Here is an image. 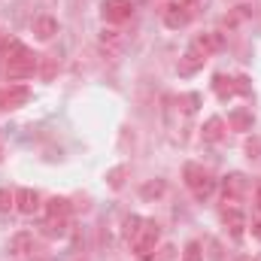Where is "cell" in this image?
Returning <instances> with one entry per match:
<instances>
[{
  "label": "cell",
  "mask_w": 261,
  "mask_h": 261,
  "mask_svg": "<svg viewBox=\"0 0 261 261\" xmlns=\"http://www.w3.org/2000/svg\"><path fill=\"white\" fill-rule=\"evenodd\" d=\"M143 261H155V255H152V258H143Z\"/></svg>",
  "instance_id": "f546056e"
},
{
  "label": "cell",
  "mask_w": 261,
  "mask_h": 261,
  "mask_svg": "<svg viewBox=\"0 0 261 261\" xmlns=\"http://www.w3.org/2000/svg\"><path fill=\"white\" fill-rule=\"evenodd\" d=\"M182 261H203V246L192 240L189 246H186V252H182Z\"/></svg>",
  "instance_id": "7402d4cb"
},
{
  "label": "cell",
  "mask_w": 261,
  "mask_h": 261,
  "mask_svg": "<svg viewBox=\"0 0 261 261\" xmlns=\"http://www.w3.org/2000/svg\"><path fill=\"white\" fill-rule=\"evenodd\" d=\"M164 192H167L164 179H152V182H146V186L140 189V197H143V200H155V197H161Z\"/></svg>",
  "instance_id": "d6986e66"
},
{
  "label": "cell",
  "mask_w": 261,
  "mask_h": 261,
  "mask_svg": "<svg viewBox=\"0 0 261 261\" xmlns=\"http://www.w3.org/2000/svg\"><path fill=\"white\" fill-rule=\"evenodd\" d=\"M197 100H200L197 94H186V97H182V103H186V113H195V110H197Z\"/></svg>",
  "instance_id": "484cf974"
},
{
  "label": "cell",
  "mask_w": 261,
  "mask_h": 261,
  "mask_svg": "<svg viewBox=\"0 0 261 261\" xmlns=\"http://www.w3.org/2000/svg\"><path fill=\"white\" fill-rule=\"evenodd\" d=\"M222 222L231 228V234L240 240L243 237V228H246V216H243V210L237 206V203H225L222 206Z\"/></svg>",
  "instance_id": "ba28073f"
},
{
  "label": "cell",
  "mask_w": 261,
  "mask_h": 261,
  "mask_svg": "<svg viewBox=\"0 0 261 261\" xmlns=\"http://www.w3.org/2000/svg\"><path fill=\"white\" fill-rule=\"evenodd\" d=\"M222 137H225V119L222 116H210L203 122V128H200V140L203 143H219Z\"/></svg>",
  "instance_id": "8fae6325"
},
{
  "label": "cell",
  "mask_w": 261,
  "mask_h": 261,
  "mask_svg": "<svg viewBox=\"0 0 261 261\" xmlns=\"http://www.w3.org/2000/svg\"><path fill=\"white\" fill-rule=\"evenodd\" d=\"M213 91L222 97V100H228V97H234L237 91H234V76H225V73H216L213 76Z\"/></svg>",
  "instance_id": "e0dca14e"
},
{
  "label": "cell",
  "mask_w": 261,
  "mask_h": 261,
  "mask_svg": "<svg viewBox=\"0 0 261 261\" xmlns=\"http://www.w3.org/2000/svg\"><path fill=\"white\" fill-rule=\"evenodd\" d=\"M192 21V6H186V3H170V6H164V24L170 28V31H179V28H186Z\"/></svg>",
  "instance_id": "8992f818"
},
{
  "label": "cell",
  "mask_w": 261,
  "mask_h": 261,
  "mask_svg": "<svg viewBox=\"0 0 261 261\" xmlns=\"http://www.w3.org/2000/svg\"><path fill=\"white\" fill-rule=\"evenodd\" d=\"M182 3H186V6H195V3H200V0H182Z\"/></svg>",
  "instance_id": "f1b7e54d"
},
{
  "label": "cell",
  "mask_w": 261,
  "mask_h": 261,
  "mask_svg": "<svg viewBox=\"0 0 261 261\" xmlns=\"http://www.w3.org/2000/svg\"><path fill=\"white\" fill-rule=\"evenodd\" d=\"M243 195H246V176L243 173H231V176L222 179V197H225V203H237Z\"/></svg>",
  "instance_id": "52a82bcc"
},
{
  "label": "cell",
  "mask_w": 261,
  "mask_h": 261,
  "mask_svg": "<svg viewBox=\"0 0 261 261\" xmlns=\"http://www.w3.org/2000/svg\"><path fill=\"white\" fill-rule=\"evenodd\" d=\"M143 222H146L143 216H128V219H125V240H128V243H134V240H137V234H140Z\"/></svg>",
  "instance_id": "ffe728a7"
},
{
  "label": "cell",
  "mask_w": 261,
  "mask_h": 261,
  "mask_svg": "<svg viewBox=\"0 0 261 261\" xmlns=\"http://www.w3.org/2000/svg\"><path fill=\"white\" fill-rule=\"evenodd\" d=\"M158 240H161V225H158L155 219H146V222H143V228H140V234H137V240L130 243V252H134L140 261L152 258V255H155Z\"/></svg>",
  "instance_id": "3957f363"
},
{
  "label": "cell",
  "mask_w": 261,
  "mask_h": 261,
  "mask_svg": "<svg viewBox=\"0 0 261 261\" xmlns=\"http://www.w3.org/2000/svg\"><path fill=\"white\" fill-rule=\"evenodd\" d=\"M9 252H12L15 258H28V255L34 252V234H28V231L15 234V237L9 240Z\"/></svg>",
  "instance_id": "7c38bea8"
},
{
  "label": "cell",
  "mask_w": 261,
  "mask_h": 261,
  "mask_svg": "<svg viewBox=\"0 0 261 261\" xmlns=\"http://www.w3.org/2000/svg\"><path fill=\"white\" fill-rule=\"evenodd\" d=\"M34 37L37 40H52L55 34H58V21L52 18V15H40V18H34Z\"/></svg>",
  "instance_id": "4fadbf2b"
},
{
  "label": "cell",
  "mask_w": 261,
  "mask_h": 261,
  "mask_svg": "<svg viewBox=\"0 0 261 261\" xmlns=\"http://www.w3.org/2000/svg\"><path fill=\"white\" fill-rule=\"evenodd\" d=\"M31 100V88L28 85H3L0 88V113H9V110H18Z\"/></svg>",
  "instance_id": "277c9868"
},
{
  "label": "cell",
  "mask_w": 261,
  "mask_h": 261,
  "mask_svg": "<svg viewBox=\"0 0 261 261\" xmlns=\"http://www.w3.org/2000/svg\"><path fill=\"white\" fill-rule=\"evenodd\" d=\"M130 12H134L130 0H103V6H100V15H103L107 24H122V21H128Z\"/></svg>",
  "instance_id": "5b68a950"
},
{
  "label": "cell",
  "mask_w": 261,
  "mask_h": 261,
  "mask_svg": "<svg viewBox=\"0 0 261 261\" xmlns=\"http://www.w3.org/2000/svg\"><path fill=\"white\" fill-rule=\"evenodd\" d=\"M70 200L67 197H52L49 203H46V216H58V219H70Z\"/></svg>",
  "instance_id": "ac0fdd59"
},
{
  "label": "cell",
  "mask_w": 261,
  "mask_h": 261,
  "mask_svg": "<svg viewBox=\"0 0 261 261\" xmlns=\"http://www.w3.org/2000/svg\"><path fill=\"white\" fill-rule=\"evenodd\" d=\"M40 231H43V237H64L67 234V219H58V216H46V222L40 225Z\"/></svg>",
  "instance_id": "2e32d148"
},
{
  "label": "cell",
  "mask_w": 261,
  "mask_h": 261,
  "mask_svg": "<svg viewBox=\"0 0 261 261\" xmlns=\"http://www.w3.org/2000/svg\"><path fill=\"white\" fill-rule=\"evenodd\" d=\"M255 206L261 210V186H258V192H255Z\"/></svg>",
  "instance_id": "83f0119b"
},
{
  "label": "cell",
  "mask_w": 261,
  "mask_h": 261,
  "mask_svg": "<svg viewBox=\"0 0 261 261\" xmlns=\"http://www.w3.org/2000/svg\"><path fill=\"white\" fill-rule=\"evenodd\" d=\"M15 210H18L21 216H34V213L40 210V195H37L34 189H18V192H15Z\"/></svg>",
  "instance_id": "9c48e42d"
},
{
  "label": "cell",
  "mask_w": 261,
  "mask_h": 261,
  "mask_svg": "<svg viewBox=\"0 0 261 261\" xmlns=\"http://www.w3.org/2000/svg\"><path fill=\"white\" fill-rule=\"evenodd\" d=\"M182 176H186V186H189V192L197 197V200H206V197L213 195V189H216V179H213V173L206 170V167H200V164H186V170H182Z\"/></svg>",
  "instance_id": "7a4b0ae2"
},
{
  "label": "cell",
  "mask_w": 261,
  "mask_h": 261,
  "mask_svg": "<svg viewBox=\"0 0 261 261\" xmlns=\"http://www.w3.org/2000/svg\"><path fill=\"white\" fill-rule=\"evenodd\" d=\"M252 237H258V240H261V219L252 225Z\"/></svg>",
  "instance_id": "4316f807"
},
{
  "label": "cell",
  "mask_w": 261,
  "mask_h": 261,
  "mask_svg": "<svg viewBox=\"0 0 261 261\" xmlns=\"http://www.w3.org/2000/svg\"><path fill=\"white\" fill-rule=\"evenodd\" d=\"M15 206V195L9 189H0V213H9Z\"/></svg>",
  "instance_id": "cb8c5ba5"
},
{
  "label": "cell",
  "mask_w": 261,
  "mask_h": 261,
  "mask_svg": "<svg viewBox=\"0 0 261 261\" xmlns=\"http://www.w3.org/2000/svg\"><path fill=\"white\" fill-rule=\"evenodd\" d=\"M37 64H40V55H34V52L24 46L18 55H12V58H6V61H3V76H6L9 82L28 79V76H34Z\"/></svg>",
  "instance_id": "6da1fadb"
},
{
  "label": "cell",
  "mask_w": 261,
  "mask_h": 261,
  "mask_svg": "<svg viewBox=\"0 0 261 261\" xmlns=\"http://www.w3.org/2000/svg\"><path fill=\"white\" fill-rule=\"evenodd\" d=\"M234 91H237V94H243V97H246V94H252V79H249V76H243V73H240V76H234Z\"/></svg>",
  "instance_id": "603a6c76"
},
{
  "label": "cell",
  "mask_w": 261,
  "mask_h": 261,
  "mask_svg": "<svg viewBox=\"0 0 261 261\" xmlns=\"http://www.w3.org/2000/svg\"><path fill=\"white\" fill-rule=\"evenodd\" d=\"M192 49L200 52L203 58H210L213 52L222 49V34H197L195 40H192Z\"/></svg>",
  "instance_id": "30bf717a"
},
{
  "label": "cell",
  "mask_w": 261,
  "mask_h": 261,
  "mask_svg": "<svg viewBox=\"0 0 261 261\" xmlns=\"http://www.w3.org/2000/svg\"><path fill=\"white\" fill-rule=\"evenodd\" d=\"M203 64H206V58H203L200 52H195V49L189 46V52L179 58V73H182V76H192V73H197V70H200Z\"/></svg>",
  "instance_id": "5bb4252c"
},
{
  "label": "cell",
  "mask_w": 261,
  "mask_h": 261,
  "mask_svg": "<svg viewBox=\"0 0 261 261\" xmlns=\"http://www.w3.org/2000/svg\"><path fill=\"white\" fill-rule=\"evenodd\" d=\"M40 61H43V76L52 79V73H55V58H52V55H40Z\"/></svg>",
  "instance_id": "d4e9b609"
},
{
  "label": "cell",
  "mask_w": 261,
  "mask_h": 261,
  "mask_svg": "<svg viewBox=\"0 0 261 261\" xmlns=\"http://www.w3.org/2000/svg\"><path fill=\"white\" fill-rule=\"evenodd\" d=\"M252 122H255V119H252V113H249V110H243V107H237V110H231V113H228V125H231L234 130H252Z\"/></svg>",
  "instance_id": "9a60e30c"
},
{
  "label": "cell",
  "mask_w": 261,
  "mask_h": 261,
  "mask_svg": "<svg viewBox=\"0 0 261 261\" xmlns=\"http://www.w3.org/2000/svg\"><path fill=\"white\" fill-rule=\"evenodd\" d=\"M125 176H128V167H113V170L107 173V182H110L113 189H122V186H125Z\"/></svg>",
  "instance_id": "44dd1931"
}]
</instances>
